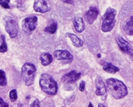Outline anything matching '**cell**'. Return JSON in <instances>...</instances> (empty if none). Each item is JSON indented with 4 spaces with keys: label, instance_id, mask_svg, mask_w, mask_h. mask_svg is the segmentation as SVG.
I'll return each instance as SVG.
<instances>
[{
    "label": "cell",
    "instance_id": "cell-9",
    "mask_svg": "<svg viewBox=\"0 0 133 107\" xmlns=\"http://www.w3.org/2000/svg\"><path fill=\"white\" fill-rule=\"evenodd\" d=\"M54 56L56 59L59 60H68L72 61L73 57L68 51L64 50H58L55 51Z\"/></svg>",
    "mask_w": 133,
    "mask_h": 107
},
{
    "label": "cell",
    "instance_id": "cell-19",
    "mask_svg": "<svg viewBox=\"0 0 133 107\" xmlns=\"http://www.w3.org/2000/svg\"><path fill=\"white\" fill-rule=\"evenodd\" d=\"M0 41L1 42V45L0 46V53H4L7 51V45L5 41V35H2L0 37Z\"/></svg>",
    "mask_w": 133,
    "mask_h": 107
},
{
    "label": "cell",
    "instance_id": "cell-4",
    "mask_svg": "<svg viewBox=\"0 0 133 107\" xmlns=\"http://www.w3.org/2000/svg\"><path fill=\"white\" fill-rule=\"evenodd\" d=\"M36 72L35 65L31 63H26L22 67L21 75L26 85L30 86L33 84Z\"/></svg>",
    "mask_w": 133,
    "mask_h": 107
},
{
    "label": "cell",
    "instance_id": "cell-13",
    "mask_svg": "<svg viewBox=\"0 0 133 107\" xmlns=\"http://www.w3.org/2000/svg\"><path fill=\"white\" fill-rule=\"evenodd\" d=\"M73 23L75 28L77 32L80 33L84 31L85 27L83 20L81 17H76L74 20Z\"/></svg>",
    "mask_w": 133,
    "mask_h": 107
},
{
    "label": "cell",
    "instance_id": "cell-14",
    "mask_svg": "<svg viewBox=\"0 0 133 107\" xmlns=\"http://www.w3.org/2000/svg\"><path fill=\"white\" fill-rule=\"evenodd\" d=\"M57 29V22L54 19H51L49 21L48 24L44 28V31L51 34H54Z\"/></svg>",
    "mask_w": 133,
    "mask_h": 107
},
{
    "label": "cell",
    "instance_id": "cell-5",
    "mask_svg": "<svg viewBox=\"0 0 133 107\" xmlns=\"http://www.w3.org/2000/svg\"><path fill=\"white\" fill-rule=\"evenodd\" d=\"M37 17L35 16H30L26 17L22 22L23 31L26 33L34 31L37 26Z\"/></svg>",
    "mask_w": 133,
    "mask_h": 107
},
{
    "label": "cell",
    "instance_id": "cell-6",
    "mask_svg": "<svg viewBox=\"0 0 133 107\" xmlns=\"http://www.w3.org/2000/svg\"><path fill=\"white\" fill-rule=\"evenodd\" d=\"M5 30L11 38H14L18 34V26L17 22L13 19L6 21Z\"/></svg>",
    "mask_w": 133,
    "mask_h": 107
},
{
    "label": "cell",
    "instance_id": "cell-24",
    "mask_svg": "<svg viewBox=\"0 0 133 107\" xmlns=\"http://www.w3.org/2000/svg\"><path fill=\"white\" fill-rule=\"evenodd\" d=\"M85 87V82L84 81H81L79 84V90L81 92H83L84 90Z\"/></svg>",
    "mask_w": 133,
    "mask_h": 107
},
{
    "label": "cell",
    "instance_id": "cell-18",
    "mask_svg": "<svg viewBox=\"0 0 133 107\" xmlns=\"http://www.w3.org/2000/svg\"><path fill=\"white\" fill-rule=\"evenodd\" d=\"M103 70L109 73L115 74L119 71V69L114 66L111 63H108L105 64L103 67Z\"/></svg>",
    "mask_w": 133,
    "mask_h": 107
},
{
    "label": "cell",
    "instance_id": "cell-15",
    "mask_svg": "<svg viewBox=\"0 0 133 107\" xmlns=\"http://www.w3.org/2000/svg\"><path fill=\"white\" fill-rule=\"evenodd\" d=\"M133 16H131L127 19L124 26V30L125 33L130 36L133 35Z\"/></svg>",
    "mask_w": 133,
    "mask_h": 107
},
{
    "label": "cell",
    "instance_id": "cell-25",
    "mask_svg": "<svg viewBox=\"0 0 133 107\" xmlns=\"http://www.w3.org/2000/svg\"><path fill=\"white\" fill-rule=\"evenodd\" d=\"M0 107H9L8 104L3 101L1 98H0Z\"/></svg>",
    "mask_w": 133,
    "mask_h": 107
},
{
    "label": "cell",
    "instance_id": "cell-8",
    "mask_svg": "<svg viewBox=\"0 0 133 107\" xmlns=\"http://www.w3.org/2000/svg\"><path fill=\"white\" fill-rule=\"evenodd\" d=\"M99 14V11L96 7L90 6L89 9L85 14V17L88 22L92 24L96 20Z\"/></svg>",
    "mask_w": 133,
    "mask_h": 107
},
{
    "label": "cell",
    "instance_id": "cell-2",
    "mask_svg": "<svg viewBox=\"0 0 133 107\" xmlns=\"http://www.w3.org/2000/svg\"><path fill=\"white\" fill-rule=\"evenodd\" d=\"M39 85L43 92L49 95H54L58 91L57 84L51 75L48 74L41 75Z\"/></svg>",
    "mask_w": 133,
    "mask_h": 107
},
{
    "label": "cell",
    "instance_id": "cell-28",
    "mask_svg": "<svg viewBox=\"0 0 133 107\" xmlns=\"http://www.w3.org/2000/svg\"><path fill=\"white\" fill-rule=\"evenodd\" d=\"M97 57H98V58H100L101 57V55H100V54H98L97 55Z\"/></svg>",
    "mask_w": 133,
    "mask_h": 107
},
{
    "label": "cell",
    "instance_id": "cell-11",
    "mask_svg": "<svg viewBox=\"0 0 133 107\" xmlns=\"http://www.w3.org/2000/svg\"><path fill=\"white\" fill-rule=\"evenodd\" d=\"M33 8L36 12L45 13L48 11V6L46 0H35Z\"/></svg>",
    "mask_w": 133,
    "mask_h": 107
},
{
    "label": "cell",
    "instance_id": "cell-23",
    "mask_svg": "<svg viewBox=\"0 0 133 107\" xmlns=\"http://www.w3.org/2000/svg\"><path fill=\"white\" fill-rule=\"evenodd\" d=\"M40 103L38 99H36L33 101L32 104H31L30 107H39Z\"/></svg>",
    "mask_w": 133,
    "mask_h": 107
},
{
    "label": "cell",
    "instance_id": "cell-26",
    "mask_svg": "<svg viewBox=\"0 0 133 107\" xmlns=\"http://www.w3.org/2000/svg\"><path fill=\"white\" fill-rule=\"evenodd\" d=\"M98 107H106L103 104H102L101 103H100L98 104Z\"/></svg>",
    "mask_w": 133,
    "mask_h": 107
},
{
    "label": "cell",
    "instance_id": "cell-17",
    "mask_svg": "<svg viewBox=\"0 0 133 107\" xmlns=\"http://www.w3.org/2000/svg\"><path fill=\"white\" fill-rule=\"evenodd\" d=\"M41 64L43 66H46L51 64L53 60V56L49 53H43L40 57Z\"/></svg>",
    "mask_w": 133,
    "mask_h": 107
},
{
    "label": "cell",
    "instance_id": "cell-22",
    "mask_svg": "<svg viewBox=\"0 0 133 107\" xmlns=\"http://www.w3.org/2000/svg\"><path fill=\"white\" fill-rule=\"evenodd\" d=\"M10 0H0V5L5 9H9Z\"/></svg>",
    "mask_w": 133,
    "mask_h": 107
},
{
    "label": "cell",
    "instance_id": "cell-21",
    "mask_svg": "<svg viewBox=\"0 0 133 107\" xmlns=\"http://www.w3.org/2000/svg\"><path fill=\"white\" fill-rule=\"evenodd\" d=\"M9 97L11 101L14 102L17 100V91L16 89H12L9 93Z\"/></svg>",
    "mask_w": 133,
    "mask_h": 107
},
{
    "label": "cell",
    "instance_id": "cell-1",
    "mask_svg": "<svg viewBox=\"0 0 133 107\" xmlns=\"http://www.w3.org/2000/svg\"><path fill=\"white\" fill-rule=\"evenodd\" d=\"M106 88L115 99H121L128 94L127 87L123 82L114 78H110L106 80Z\"/></svg>",
    "mask_w": 133,
    "mask_h": 107
},
{
    "label": "cell",
    "instance_id": "cell-7",
    "mask_svg": "<svg viewBox=\"0 0 133 107\" xmlns=\"http://www.w3.org/2000/svg\"><path fill=\"white\" fill-rule=\"evenodd\" d=\"M117 42L120 48L123 52L128 54L129 55H133V47L130 43L127 41L123 37H119L117 39Z\"/></svg>",
    "mask_w": 133,
    "mask_h": 107
},
{
    "label": "cell",
    "instance_id": "cell-29",
    "mask_svg": "<svg viewBox=\"0 0 133 107\" xmlns=\"http://www.w3.org/2000/svg\"></svg>",
    "mask_w": 133,
    "mask_h": 107
},
{
    "label": "cell",
    "instance_id": "cell-20",
    "mask_svg": "<svg viewBox=\"0 0 133 107\" xmlns=\"http://www.w3.org/2000/svg\"><path fill=\"white\" fill-rule=\"evenodd\" d=\"M7 84V80L5 72L0 70V86L4 87Z\"/></svg>",
    "mask_w": 133,
    "mask_h": 107
},
{
    "label": "cell",
    "instance_id": "cell-10",
    "mask_svg": "<svg viewBox=\"0 0 133 107\" xmlns=\"http://www.w3.org/2000/svg\"><path fill=\"white\" fill-rule=\"evenodd\" d=\"M81 77V73L76 70H72L64 75L62 78V81L64 83H71L75 82L79 79Z\"/></svg>",
    "mask_w": 133,
    "mask_h": 107
},
{
    "label": "cell",
    "instance_id": "cell-12",
    "mask_svg": "<svg viewBox=\"0 0 133 107\" xmlns=\"http://www.w3.org/2000/svg\"><path fill=\"white\" fill-rule=\"evenodd\" d=\"M95 85L97 89L95 92L96 94L99 96H104L106 93L107 88L104 83L99 77L95 80Z\"/></svg>",
    "mask_w": 133,
    "mask_h": 107
},
{
    "label": "cell",
    "instance_id": "cell-3",
    "mask_svg": "<svg viewBox=\"0 0 133 107\" xmlns=\"http://www.w3.org/2000/svg\"><path fill=\"white\" fill-rule=\"evenodd\" d=\"M116 10L112 7L108 8L102 17L103 22L101 29L103 32H108L112 31L115 26Z\"/></svg>",
    "mask_w": 133,
    "mask_h": 107
},
{
    "label": "cell",
    "instance_id": "cell-16",
    "mask_svg": "<svg viewBox=\"0 0 133 107\" xmlns=\"http://www.w3.org/2000/svg\"><path fill=\"white\" fill-rule=\"evenodd\" d=\"M66 35L67 37L70 38L71 41L72 42L73 44L76 47H81L83 46V41L74 34L68 33H66Z\"/></svg>",
    "mask_w": 133,
    "mask_h": 107
},
{
    "label": "cell",
    "instance_id": "cell-27",
    "mask_svg": "<svg viewBox=\"0 0 133 107\" xmlns=\"http://www.w3.org/2000/svg\"><path fill=\"white\" fill-rule=\"evenodd\" d=\"M88 107H93V106L92 104H91V103H89V105H88Z\"/></svg>",
    "mask_w": 133,
    "mask_h": 107
}]
</instances>
